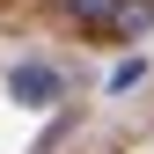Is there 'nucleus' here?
Masks as SVG:
<instances>
[{
    "instance_id": "2",
    "label": "nucleus",
    "mask_w": 154,
    "mask_h": 154,
    "mask_svg": "<svg viewBox=\"0 0 154 154\" xmlns=\"http://www.w3.org/2000/svg\"><path fill=\"white\" fill-rule=\"evenodd\" d=\"M59 8H66V22H81V29H110L125 0H59Z\"/></svg>"
},
{
    "instance_id": "1",
    "label": "nucleus",
    "mask_w": 154,
    "mask_h": 154,
    "mask_svg": "<svg viewBox=\"0 0 154 154\" xmlns=\"http://www.w3.org/2000/svg\"><path fill=\"white\" fill-rule=\"evenodd\" d=\"M8 95H15V103H29V110H44V103H59V95H66V81H59V66L22 59V66L8 73Z\"/></svg>"
}]
</instances>
